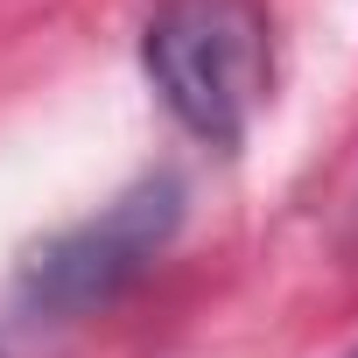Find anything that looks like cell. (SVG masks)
<instances>
[{"label":"cell","mask_w":358,"mask_h":358,"mask_svg":"<svg viewBox=\"0 0 358 358\" xmlns=\"http://www.w3.org/2000/svg\"><path fill=\"white\" fill-rule=\"evenodd\" d=\"M183 211H190V190L176 169H148L141 183H127L113 204H99L92 218L64 225L57 239H43L29 260H22V281L15 295L36 309V316H92L106 302H120L183 232Z\"/></svg>","instance_id":"7a4b0ae2"},{"label":"cell","mask_w":358,"mask_h":358,"mask_svg":"<svg viewBox=\"0 0 358 358\" xmlns=\"http://www.w3.org/2000/svg\"><path fill=\"white\" fill-rule=\"evenodd\" d=\"M141 71L190 141L232 155L274 92V29L260 0H155Z\"/></svg>","instance_id":"6da1fadb"},{"label":"cell","mask_w":358,"mask_h":358,"mask_svg":"<svg viewBox=\"0 0 358 358\" xmlns=\"http://www.w3.org/2000/svg\"><path fill=\"white\" fill-rule=\"evenodd\" d=\"M344 358H358V351H344Z\"/></svg>","instance_id":"3957f363"}]
</instances>
